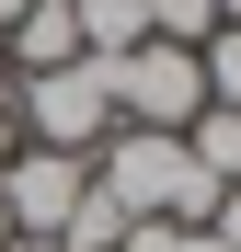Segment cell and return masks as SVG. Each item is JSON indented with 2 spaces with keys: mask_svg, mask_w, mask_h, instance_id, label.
Masks as SVG:
<instances>
[{
  "mask_svg": "<svg viewBox=\"0 0 241 252\" xmlns=\"http://www.w3.org/2000/svg\"><path fill=\"white\" fill-rule=\"evenodd\" d=\"M92 184L127 206L138 229H207V206H218V184L195 172V149L184 138H149V126H115V138L92 149Z\"/></svg>",
  "mask_w": 241,
  "mask_h": 252,
  "instance_id": "cell-1",
  "label": "cell"
},
{
  "mask_svg": "<svg viewBox=\"0 0 241 252\" xmlns=\"http://www.w3.org/2000/svg\"><path fill=\"white\" fill-rule=\"evenodd\" d=\"M12 115H23V149H69V160H92V149L115 138V69H103V58L34 69L23 92H12Z\"/></svg>",
  "mask_w": 241,
  "mask_h": 252,
  "instance_id": "cell-2",
  "label": "cell"
},
{
  "mask_svg": "<svg viewBox=\"0 0 241 252\" xmlns=\"http://www.w3.org/2000/svg\"><path fill=\"white\" fill-rule=\"evenodd\" d=\"M115 69V126H149V138H184L195 115H207V69H195V46H161V34H138Z\"/></svg>",
  "mask_w": 241,
  "mask_h": 252,
  "instance_id": "cell-3",
  "label": "cell"
},
{
  "mask_svg": "<svg viewBox=\"0 0 241 252\" xmlns=\"http://www.w3.org/2000/svg\"><path fill=\"white\" fill-rule=\"evenodd\" d=\"M80 195H92V160H69V149H12V172H0V206H12V241L23 252H46Z\"/></svg>",
  "mask_w": 241,
  "mask_h": 252,
  "instance_id": "cell-4",
  "label": "cell"
},
{
  "mask_svg": "<svg viewBox=\"0 0 241 252\" xmlns=\"http://www.w3.org/2000/svg\"><path fill=\"white\" fill-rule=\"evenodd\" d=\"M0 46H12V69L34 80V69H69V58H80V23H69V0H34V12L0 34Z\"/></svg>",
  "mask_w": 241,
  "mask_h": 252,
  "instance_id": "cell-5",
  "label": "cell"
},
{
  "mask_svg": "<svg viewBox=\"0 0 241 252\" xmlns=\"http://www.w3.org/2000/svg\"><path fill=\"white\" fill-rule=\"evenodd\" d=\"M69 23H80V58H127L149 34V0H69Z\"/></svg>",
  "mask_w": 241,
  "mask_h": 252,
  "instance_id": "cell-6",
  "label": "cell"
},
{
  "mask_svg": "<svg viewBox=\"0 0 241 252\" xmlns=\"http://www.w3.org/2000/svg\"><path fill=\"white\" fill-rule=\"evenodd\" d=\"M184 149H195V172H207V184H241V115H230V103L195 115V126H184Z\"/></svg>",
  "mask_w": 241,
  "mask_h": 252,
  "instance_id": "cell-7",
  "label": "cell"
},
{
  "mask_svg": "<svg viewBox=\"0 0 241 252\" xmlns=\"http://www.w3.org/2000/svg\"><path fill=\"white\" fill-rule=\"evenodd\" d=\"M127 229H138V218H127V206H115V195L92 184V195H80V206H69V229H58L46 252H115V241H127Z\"/></svg>",
  "mask_w": 241,
  "mask_h": 252,
  "instance_id": "cell-8",
  "label": "cell"
},
{
  "mask_svg": "<svg viewBox=\"0 0 241 252\" xmlns=\"http://www.w3.org/2000/svg\"><path fill=\"white\" fill-rule=\"evenodd\" d=\"M195 69H207V103H230V115H241V23H218L207 46H195Z\"/></svg>",
  "mask_w": 241,
  "mask_h": 252,
  "instance_id": "cell-9",
  "label": "cell"
},
{
  "mask_svg": "<svg viewBox=\"0 0 241 252\" xmlns=\"http://www.w3.org/2000/svg\"><path fill=\"white\" fill-rule=\"evenodd\" d=\"M149 34L161 46H207L218 34V0H149Z\"/></svg>",
  "mask_w": 241,
  "mask_h": 252,
  "instance_id": "cell-10",
  "label": "cell"
},
{
  "mask_svg": "<svg viewBox=\"0 0 241 252\" xmlns=\"http://www.w3.org/2000/svg\"><path fill=\"white\" fill-rule=\"evenodd\" d=\"M207 229H218V241L241 252V184H218V206H207Z\"/></svg>",
  "mask_w": 241,
  "mask_h": 252,
  "instance_id": "cell-11",
  "label": "cell"
},
{
  "mask_svg": "<svg viewBox=\"0 0 241 252\" xmlns=\"http://www.w3.org/2000/svg\"><path fill=\"white\" fill-rule=\"evenodd\" d=\"M12 149H23V115H12V92H0V172H12Z\"/></svg>",
  "mask_w": 241,
  "mask_h": 252,
  "instance_id": "cell-12",
  "label": "cell"
},
{
  "mask_svg": "<svg viewBox=\"0 0 241 252\" xmlns=\"http://www.w3.org/2000/svg\"><path fill=\"white\" fill-rule=\"evenodd\" d=\"M161 252H230L218 229H172V241H161Z\"/></svg>",
  "mask_w": 241,
  "mask_h": 252,
  "instance_id": "cell-13",
  "label": "cell"
},
{
  "mask_svg": "<svg viewBox=\"0 0 241 252\" xmlns=\"http://www.w3.org/2000/svg\"><path fill=\"white\" fill-rule=\"evenodd\" d=\"M161 241H172V229H127V241H115V252H161Z\"/></svg>",
  "mask_w": 241,
  "mask_h": 252,
  "instance_id": "cell-14",
  "label": "cell"
},
{
  "mask_svg": "<svg viewBox=\"0 0 241 252\" xmlns=\"http://www.w3.org/2000/svg\"><path fill=\"white\" fill-rule=\"evenodd\" d=\"M23 12H34V0H0V34H12V23H23Z\"/></svg>",
  "mask_w": 241,
  "mask_h": 252,
  "instance_id": "cell-15",
  "label": "cell"
},
{
  "mask_svg": "<svg viewBox=\"0 0 241 252\" xmlns=\"http://www.w3.org/2000/svg\"><path fill=\"white\" fill-rule=\"evenodd\" d=\"M0 252H12V206H0Z\"/></svg>",
  "mask_w": 241,
  "mask_h": 252,
  "instance_id": "cell-16",
  "label": "cell"
},
{
  "mask_svg": "<svg viewBox=\"0 0 241 252\" xmlns=\"http://www.w3.org/2000/svg\"><path fill=\"white\" fill-rule=\"evenodd\" d=\"M0 92H12V46H0Z\"/></svg>",
  "mask_w": 241,
  "mask_h": 252,
  "instance_id": "cell-17",
  "label": "cell"
},
{
  "mask_svg": "<svg viewBox=\"0 0 241 252\" xmlns=\"http://www.w3.org/2000/svg\"><path fill=\"white\" fill-rule=\"evenodd\" d=\"M218 23H241V0H218Z\"/></svg>",
  "mask_w": 241,
  "mask_h": 252,
  "instance_id": "cell-18",
  "label": "cell"
},
{
  "mask_svg": "<svg viewBox=\"0 0 241 252\" xmlns=\"http://www.w3.org/2000/svg\"><path fill=\"white\" fill-rule=\"evenodd\" d=\"M12 252H23V241H12Z\"/></svg>",
  "mask_w": 241,
  "mask_h": 252,
  "instance_id": "cell-19",
  "label": "cell"
}]
</instances>
